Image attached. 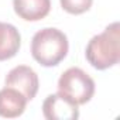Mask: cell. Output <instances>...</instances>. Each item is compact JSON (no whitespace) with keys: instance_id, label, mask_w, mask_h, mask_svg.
<instances>
[{"instance_id":"7a4b0ae2","label":"cell","mask_w":120,"mask_h":120,"mask_svg":"<svg viewBox=\"0 0 120 120\" xmlns=\"http://www.w3.org/2000/svg\"><path fill=\"white\" fill-rule=\"evenodd\" d=\"M68 38L58 28L47 27L37 31L31 41V55L44 67L58 65L68 54Z\"/></svg>"},{"instance_id":"52a82bcc","label":"cell","mask_w":120,"mask_h":120,"mask_svg":"<svg viewBox=\"0 0 120 120\" xmlns=\"http://www.w3.org/2000/svg\"><path fill=\"white\" fill-rule=\"evenodd\" d=\"M16 14L26 21L44 19L51 9V0H13Z\"/></svg>"},{"instance_id":"3957f363","label":"cell","mask_w":120,"mask_h":120,"mask_svg":"<svg viewBox=\"0 0 120 120\" xmlns=\"http://www.w3.org/2000/svg\"><path fill=\"white\" fill-rule=\"evenodd\" d=\"M58 92L78 106L88 103L95 93L93 79L81 68H69L58 79Z\"/></svg>"},{"instance_id":"ba28073f","label":"cell","mask_w":120,"mask_h":120,"mask_svg":"<svg viewBox=\"0 0 120 120\" xmlns=\"http://www.w3.org/2000/svg\"><path fill=\"white\" fill-rule=\"evenodd\" d=\"M21 45V37L19 30L9 23L0 21V61L13 58Z\"/></svg>"},{"instance_id":"277c9868","label":"cell","mask_w":120,"mask_h":120,"mask_svg":"<svg viewBox=\"0 0 120 120\" xmlns=\"http://www.w3.org/2000/svg\"><path fill=\"white\" fill-rule=\"evenodd\" d=\"M42 113L48 120H76L79 117L78 105L59 92L47 96L42 103Z\"/></svg>"},{"instance_id":"9c48e42d","label":"cell","mask_w":120,"mask_h":120,"mask_svg":"<svg viewBox=\"0 0 120 120\" xmlns=\"http://www.w3.org/2000/svg\"><path fill=\"white\" fill-rule=\"evenodd\" d=\"M61 6L69 14H82L88 11L93 0H59Z\"/></svg>"},{"instance_id":"5b68a950","label":"cell","mask_w":120,"mask_h":120,"mask_svg":"<svg viewBox=\"0 0 120 120\" xmlns=\"http://www.w3.org/2000/svg\"><path fill=\"white\" fill-rule=\"evenodd\" d=\"M6 86L19 90L28 102L34 99L38 92V76L33 68L27 65H19L7 74Z\"/></svg>"},{"instance_id":"8992f818","label":"cell","mask_w":120,"mask_h":120,"mask_svg":"<svg viewBox=\"0 0 120 120\" xmlns=\"http://www.w3.org/2000/svg\"><path fill=\"white\" fill-rule=\"evenodd\" d=\"M27 99L13 88H3L0 90V116L6 119H14L24 113Z\"/></svg>"},{"instance_id":"6da1fadb","label":"cell","mask_w":120,"mask_h":120,"mask_svg":"<svg viewBox=\"0 0 120 120\" xmlns=\"http://www.w3.org/2000/svg\"><path fill=\"white\" fill-rule=\"evenodd\" d=\"M86 59L96 69L114 67L120 59V26L109 24L103 33L90 38L86 47Z\"/></svg>"}]
</instances>
